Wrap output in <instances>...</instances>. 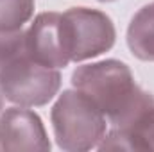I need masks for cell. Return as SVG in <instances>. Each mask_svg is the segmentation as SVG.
<instances>
[{"label": "cell", "mask_w": 154, "mask_h": 152, "mask_svg": "<svg viewBox=\"0 0 154 152\" xmlns=\"http://www.w3.org/2000/svg\"><path fill=\"white\" fill-rule=\"evenodd\" d=\"M0 34H2V32H0Z\"/></svg>", "instance_id": "11"}, {"label": "cell", "mask_w": 154, "mask_h": 152, "mask_svg": "<svg viewBox=\"0 0 154 152\" xmlns=\"http://www.w3.org/2000/svg\"><path fill=\"white\" fill-rule=\"evenodd\" d=\"M25 45L29 54L48 68H65L70 63L63 48L59 13H41L25 32Z\"/></svg>", "instance_id": "6"}, {"label": "cell", "mask_w": 154, "mask_h": 152, "mask_svg": "<svg viewBox=\"0 0 154 152\" xmlns=\"http://www.w3.org/2000/svg\"><path fill=\"white\" fill-rule=\"evenodd\" d=\"M72 84L102 111L115 129L131 125L154 109L151 93L142 91L127 65L115 59L79 66L72 74Z\"/></svg>", "instance_id": "1"}, {"label": "cell", "mask_w": 154, "mask_h": 152, "mask_svg": "<svg viewBox=\"0 0 154 152\" xmlns=\"http://www.w3.org/2000/svg\"><path fill=\"white\" fill-rule=\"evenodd\" d=\"M0 149L5 150H47L45 129L38 114L25 108H11L0 116Z\"/></svg>", "instance_id": "5"}, {"label": "cell", "mask_w": 154, "mask_h": 152, "mask_svg": "<svg viewBox=\"0 0 154 152\" xmlns=\"http://www.w3.org/2000/svg\"><path fill=\"white\" fill-rule=\"evenodd\" d=\"M0 111H2V91H0Z\"/></svg>", "instance_id": "9"}, {"label": "cell", "mask_w": 154, "mask_h": 152, "mask_svg": "<svg viewBox=\"0 0 154 152\" xmlns=\"http://www.w3.org/2000/svg\"><path fill=\"white\" fill-rule=\"evenodd\" d=\"M100 2H111V0H100Z\"/></svg>", "instance_id": "10"}, {"label": "cell", "mask_w": 154, "mask_h": 152, "mask_svg": "<svg viewBox=\"0 0 154 152\" xmlns=\"http://www.w3.org/2000/svg\"><path fill=\"white\" fill-rule=\"evenodd\" d=\"M34 0H0V32L20 31L31 18Z\"/></svg>", "instance_id": "8"}, {"label": "cell", "mask_w": 154, "mask_h": 152, "mask_svg": "<svg viewBox=\"0 0 154 152\" xmlns=\"http://www.w3.org/2000/svg\"><path fill=\"white\" fill-rule=\"evenodd\" d=\"M59 84V72L29 54L25 32L0 34V91L5 99L23 108L43 106L57 93Z\"/></svg>", "instance_id": "2"}, {"label": "cell", "mask_w": 154, "mask_h": 152, "mask_svg": "<svg viewBox=\"0 0 154 152\" xmlns=\"http://www.w3.org/2000/svg\"><path fill=\"white\" fill-rule=\"evenodd\" d=\"M131 52L143 61H154V2L142 7L127 29Z\"/></svg>", "instance_id": "7"}, {"label": "cell", "mask_w": 154, "mask_h": 152, "mask_svg": "<svg viewBox=\"0 0 154 152\" xmlns=\"http://www.w3.org/2000/svg\"><path fill=\"white\" fill-rule=\"evenodd\" d=\"M61 38L68 61H84L113 47L115 27L100 11L72 7L61 14Z\"/></svg>", "instance_id": "4"}, {"label": "cell", "mask_w": 154, "mask_h": 152, "mask_svg": "<svg viewBox=\"0 0 154 152\" xmlns=\"http://www.w3.org/2000/svg\"><path fill=\"white\" fill-rule=\"evenodd\" d=\"M57 143L65 150L99 147L106 136V116L79 90L65 91L52 109Z\"/></svg>", "instance_id": "3"}]
</instances>
